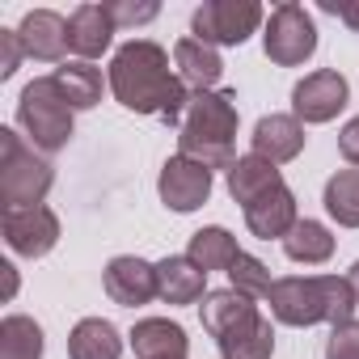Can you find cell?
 <instances>
[{"label": "cell", "instance_id": "cell-26", "mask_svg": "<svg viewBox=\"0 0 359 359\" xmlns=\"http://www.w3.org/2000/svg\"><path fill=\"white\" fill-rule=\"evenodd\" d=\"M321 203L330 220H338L342 229H359V169H338L325 182Z\"/></svg>", "mask_w": 359, "mask_h": 359}, {"label": "cell", "instance_id": "cell-9", "mask_svg": "<svg viewBox=\"0 0 359 359\" xmlns=\"http://www.w3.org/2000/svg\"><path fill=\"white\" fill-rule=\"evenodd\" d=\"M0 233H5V245L22 258H47L60 245V216L51 208H9L5 220H0Z\"/></svg>", "mask_w": 359, "mask_h": 359}, {"label": "cell", "instance_id": "cell-29", "mask_svg": "<svg viewBox=\"0 0 359 359\" xmlns=\"http://www.w3.org/2000/svg\"><path fill=\"white\" fill-rule=\"evenodd\" d=\"M325 359H359V321H346V325L330 330Z\"/></svg>", "mask_w": 359, "mask_h": 359}, {"label": "cell", "instance_id": "cell-8", "mask_svg": "<svg viewBox=\"0 0 359 359\" xmlns=\"http://www.w3.org/2000/svg\"><path fill=\"white\" fill-rule=\"evenodd\" d=\"M156 191H161V203L169 212H182L187 216V212H195V208H203L212 199V169L177 152V156H169L161 165Z\"/></svg>", "mask_w": 359, "mask_h": 359}, {"label": "cell", "instance_id": "cell-20", "mask_svg": "<svg viewBox=\"0 0 359 359\" xmlns=\"http://www.w3.org/2000/svg\"><path fill=\"white\" fill-rule=\"evenodd\" d=\"M275 187H283V173H279V165H271V161H262V156H237L233 165H229V195L241 203V208H250L258 195H266V191H275Z\"/></svg>", "mask_w": 359, "mask_h": 359}, {"label": "cell", "instance_id": "cell-23", "mask_svg": "<svg viewBox=\"0 0 359 359\" xmlns=\"http://www.w3.org/2000/svg\"><path fill=\"white\" fill-rule=\"evenodd\" d=\"M237 237L229 233V229H220V224H212V229H199L195 237H191V250H187V258L199 266V271H229L233 262H237Z\"/></svg>", "mask_w": 359, "mask_h": 359}, {"label": "cell", "instance_id": "cell-12", "mask_svg": "<svg viewBox=\"0 0 359 359\" xmlns=\"http://www.w3.org/2000/svg\"><path fill=\"white\" fill-rule=\"evenodd\" d=\"M250 144H254V156L271 165H287L304 152V123L296 114H262Z\"/></svg>", "mask_w": 359, "mask_h": 359}, {"label": "cell", "instance_id": "cell-32", "mask_svg": "<svg viewBox=\"0 0 359 359\" xmlns=\"http://www.w3.org/2000/svg\"><path fill=\"white\" fill-rule=\"evenodd\" d=\"M317 5H321V13H330V18L346 22L351 30H359V0H317Z\"/></svg>", "mask_w": 359, "mask_h": 359}, {"label": "cell", "instance_id": "cell-11", "mask_svg": "<svg viewBox=\"0 0 359 359\" xmlns=\"http://www.w3.org/2000/svg\"><path fill=\"white\" fill-rule=\"evenodd\" d=\"M102 287L114 304L123 309H135V304H148L156 296V266L135 258V254H118L106 262V275H102Z\"/></svg>", "mask_w": 359, "mask_h": 359}, {"label": "cell", "instance_id": "cell-19", "mask_svg": "<svg viewBox=\"0 0 359 359\" xmlns=\"http://www.w3.org/2000/svg\"><path fill=\"white\" fill-rule=\"evenodd\" d=\"M173 64H177V76H182V85L195 89V93L212 89V85L224 76V60H220V51L208 47V43H199L195 34H191V39H177V47H173Z\"/></svg>", "mask_w": 359, "mask_h": 359}, {"label": "cell", "instance_id": "cell-4", "mask_svg": "<svg viewBox=\"0 0 359 359\" xmlns=\"http://www.w3.org/2000/svg\"><path fill=\"white\" fill-rule=\"evenodd\" d=\"M55 182L51 161L26 144L13 127H0V203L9 208H39Z\"/></svg>", "mask_w": 359, "mask_h": 359}, {"label": "cell", "instance_id": "cell-6", "mask_svg": "<svg viewBox=\"0 0 359 359\" xmlns=\"http://www.w3.org/2000/svg\"><path fill=\"white\" fill-rule=\"evenodd\" d=\"M262 47H266V60L279 64V68L304 64L317 51V26L304 13V5H296V0L275 5L271 18H266V26H262Z\"/></svg>", "mask_w": 359, "mask_h": 359}, {"label": "cell", "instance_id": "cell-2", "mask_svg": "<svg viewBox=\"0 0 359 359\" xmlns=\"http://www.w3.org/2000/svg\"><path fill=\"white\" fill-rule=\"evenodd\" d=\"M266 300H271L275 321L296 325V330H309L321 321L346 325L355 321V309H359V296L351 279L342 275H287V279H275Z\"/></svg>", "mask_w": 359, "mask_h": 359}, {"label": "cell", "instance_id": "cell-31", "mask_svg": "<svg viewBox=\"0 0 359 359\" xmlns=\"http://www.w3.org/2000/svg\"><path fill=\"white\" fill-rule=\"evenodd\" d=\"M22 55H26V47H22L18 30H0V81H9L18 72Z\"/></svg>", "mask_w": 359, "mask_h": 359}, {"label": "cell", "instance_id": "cell-24", "mask_svg": "<svg viewBox=\"0 0 359 359\" xmlns=\"http://www.w3.org/2000/svg\"><path fill=\"white\" fill-rule=\"evenodd\" d=\"M283 254H287L292 262L321 266V262H330V254H334V237H330V229H325L321 220H300V224L283 237Z\"/></svg>", "mask_w": 359, "mask_h": 359}, {"label": "cell", "instance_id": "cell-16", "mask_svg": "<svg viewBox=\"0 0 359 359\" xmlns=\"http://www.w3.org/2000/svg\"><path fill=\"white\" fill-rule=\"evenodd\" d=\"M156 296L165 304H195L208 296V271H199L187 254H169L156 262Z\"/></svg>", "mask_w": 359, "mask_h": 359}, {"label": "cell", "instance_id": "cell-10", "mask_svg": "<svg viewBox=\"0 0 359 359\" xmlns=\"http://www.w3.org/2000/svg\"><path fill=\"white\" fill-rule=\"evenodd\" d=\"M346 97H351L346 76L334 72V68H317V72H309L292 89V114L300 123H330V118H338V110L346 106Z\"/></svg>", "mask_w": 359, "mask_h": 359}, {"label": "cell", "instance_id": "cell-34", "mask_svg": "<svg viewBox=\"0 0 359 359\" xmlns=\"http://www.w3.org/2000/svg\"><path fill=\"white\" fill-rule=\"evenodd\" d=\"M346 279H351V287H355V296H359V262L351 266V275H346Z\"/></svg>", "mask_w": 359, "mask_h": 359}, {"label": "cell", "instance_id": "cell-27", "mask_svg": "<svg viewBox=\"0 0 359 359\" xmlns=\"http://www.w3.org/2000/svg\"><path fill=\"white\" fill-rule=\"evenodd\" d=\"M258 304L250 300V296H241V292H233V287H224V292H208L203 296V309H199V317H203V330L212 334V338H220L229 325H237L245 313H254Z\"/></svg>", "mask_w": 359, "mask_h": 359}, {"label": "cell", "instance_id": "cell-28", "mask_svg": "<svg viewBox=\"0 0 359 359\" xmlns=\"http://www.w3.org/2000/svg\"><path fill=\"white\" fill-rule=\"evenodd\" d=\"M229 283H233V292H241V296H250V300H258V296H271V287H275V279H271V271H266V262L262 258H254V254H237V262L229 266Z\"/></svg>", "mask_w": 359, "mask_h": 359}, {"label": "cell", "instance_id": "cell-1", "mask_svg": "<svg viewBox=\"0 0 359 359\" xmlns=\"http://www.w3.org/2000/svg\"><path fill=\"white\" fill-rule=\"evenodd\" d=\"M110 93L135 110V114H156L165 123H182L191 106V89L182 76L169 72V51L152 39H131L114 51L110 60Z\"/></svg>", "mask_w": 359, "mask_h": 359}, {"label": "cell", "instance_id": "cell-5", "mask_svg": "<svg viewBox=\"0 0 359 359\" xmlns=\"http://www.w3.org/2000/svg\"><path fill=\"white\" fill-rule=\"evenodd\" d=\"M72 106L64 97V89L55 85V76H39L22 89L18 97V123L30 135V144L39 152H60L72 140Z\"/></svg>", "mask_w": 359, "mask_h": 359}, {"label": "cell", "instance_id": "cell-3", "mask_svg": "<svg viewBox=\"0 0 359 359\" xmlns=\"http://www.w3.org/2000/svg\"><path fill=\"white\" fill-rule=\"evenodd\" d=\"M237 93L233 89H203L191 93V106L177 123V152L208 165V169H229L233 144H237Z\"/></svg>", "mask_w": 359, "mask_h": 359}, {"label": "cell", "instance_id": "cell-14", "mask_svg": "<svg viewBox=\"0 0 359 359\" xmlns=\"http://www.w3.org/2000/svg\"><path fill=\"white\" fill-rule=\"evenodd\" d=\"M245 212V224H250V233L254 237H262V241H283L296 224H300V216H296V195L287 191V182L283 187H275V191H266V195H258L250 208H241Z\"/></svg>", "mask_w": 359, "mask_h": 359}, {"label": "cell", "instance_id": "cell-33", "mask_svg": "<svg viewBox=\"0 0 359 359\" xmlns=\"http://www.w3.org/2000/svg\"><path fill=\"white\" fill-rule=\"evenodd\" d=\"M338 152H342L351 165H359V114H355V118L338 131Z\"/></svg>", "mask_w": 359, "mask_h": 359}, {"label": "cell", "instance_id": "cell-22", "mask_svg": "<svg viewBox=\"0 0 359 359\" xmlns=\"http://www.w3.org/2000/svg\"><path fill=\"white\" fill-rule=\"evenodd\" d=\"M51 76H55V85L64 89V97H68L72 110H93V106L102 102V72H97L93 64L68 60V64H60Z\"/></svg>", "mask_w": 359, "mask_h": 359}, {"label": "cell", "instance_id": "cell-18", "mask_svg": "<svg viewBox=\"0 0 359 359\" xmlns=\"http://www.w3.org/2000/svg\"><path fill=\"white\" fill-rule=\"evenodd\" d=\"M220 355L224 359H271L275 355V325L254 309L245 313L237 325H229L220 338H216Z\"/></svg>", "mask_w": 359, "mask_h": 359}, {"label": "cell", "instance_id": "cell-30", "mask_svg": "<svg viewBox=\"0 0 359 359\" xmlns=\"http://www.w3.org/2000/svg\"><path fill=\"white\" fill-rule=\"evenodd\" d=\"M106 9H110L114 26H144V22H152L161 13V5H152V0H144V5H131V0H110Z\"/></svg>", "mask_w": 359, "mask_h": 359}, {"label": "cell", "instance_id": "cell-17", "mask_svg": "<svg viewBox=\"0 0 359 359\" xmlns=\"http://www.w3.org/2000/svg\"><path fill=\"white\" fill-rule=\"evenodd\" d=\"M131 351H135V359H187L191 338L169 317H144L131 330Z\"/></svg>", "mask_w": 359, "mask_h": 359}, {"label": "cell", "instance_id": "cell-21", "mask_svg": "<svg viewBox=\"0 0 359 359\" xmlns=\"http://www.w3.org/2000/svg\"><path fill=\"white\" fill-rule=\"evenodd\" d=\"M123 355V334L106 317H85L68 334V359H118Z\"/></svg>", "mask_w": 359, "mask_h": 359}, {"label": "cell", "instance_id": "cell-25", "mask_svg": "<svg viewBox=\"0 0 359 359\" xmlns=\"http://www.w3.org/2000/svg\"><path fill=\"white\" fill-rule=\"evenodd\" d=\"M0 359H43V325L34 317L9 313L0 321Z\"/></svg>", "mask_w": 359, "mask_h": 359}, {"label": "cell", "instance_id": "cell-15", "mask_svg": "<svg viewBox=\"0 0 359 359\" xmlns=\"http://www.w3.org/2000/svg\"><path fill=\"white\" fill-rule=\"evenodd\" d=\"M18 39H22V47H26L30 60L55 64L68 51V22L55 9H30L22 18V26H18Z\"/></svg>", "mask_w": 359, "mask_h": 359}, {"label": "cell", "instance_id": "cell-7", "mask_svg": "<svg viewBox=\"0 0 359 359\" xmlns=\"http://www.w3.org/2000/svg\"><path fill=\"white\" fill-rule=\"evenodd\" d=\"M262 22L266 18L258 0H203L191 18V30L208 47H241Z\"/></svg>", "mask_w": 359, "mask_h": 359}, {"label": "cell", "instance_id": "cell-13", "mask_svg": "<svg viewBox=\"0 0 359 359\" xmlns=\"http://www.w3.org/2000/svg\"><path fill=\"white\" fill-rule=\"evenodd\" d=\"M114 30H118V26H114V18H110L106 5H76L72 18H68V51L89 64V60H97L102 51H110Z\"/></svg>", "mask_w": 359, "mask_h": 359}]
</instances>
